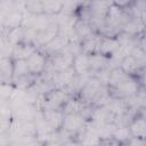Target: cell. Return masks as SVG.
Listing matches in <instances>:
<instances>
[{
  "label": "cell",
  "instance_id": "6da1fadb",
  "mask_svg": "<svg viewBox=\"0 0 146 146\" xmlns=\"http://www.w3.org/2000/svg\"><path fill=\"white\" fill-rule=\"evenodd\" d=\"M72 97L66 89H52L49 92L40 95L36 106L42 110H62L65 102Z\"/></svg>",
  "mask_w": 146,
  "mask_h": 146
},
{
  "label": "cell",
  "instance_id": "7a4b0ae2",
  "mask_svg": "<svg viewBox=\"0 0 146 146\" xmlns=\"http://www.w3.org/2000/svg\"><path fill=\"white\" fill-rule=\"evenodd\" d=\"M141 86L143 84H140L136 78L129 76L128 79L120 82L119 84H116L114 87H107V88H108V92H110L111 97L125 99V98H129V97L136 95Z\"/></svg>",
  "mask_w": 146,
  "mask_h": 146
},
{
  "label": "cell",
  "instance_id": "3957f363",
  "mask_svg": "<svg viewBox=\"0 0 146 146\" xmlns=\"http://www.w3.org/2000/svg\"><path fill=\"white\" fill-rule=\"evenodd\" d=\"M87 122V117L83 116L81 113H66L64 114L60 129L75 137L84 131Z\"/></svg>",
  "mask_w": 146,
  "mask_h": 146
},
{
  "label": "cell",
  "instance_id": "277c9868",
  "mask_svg": "<svg viewBox=\"0 0 146 146\" xmlns=\"http://www.w3.org/2000/svg\"><path fill=\"white\" fill-rule=\"evenodd\" d=\"M73 59H74V55L71 54L68 50L64 49V50H62V51H59L57 54H54V55L48 57L47 67H46L44 71L59 72V71L67 70V68L72 67Z\"/></svg>",
  "mask_w": 146,
  "mask_h": 146
},
{
  "label": "cell",
  "instance_id": "5b68a950",
  "mask_svg": "<svg viewBox=\"0 0 146 146\" xmlns=\"http://www.w3.org/2000/svg\"><path fill=\"white\" fill-rule=\"evenodd\" d=\"M55 19V15H48L44 13L41 14H27L24 13L22 26L25 29H31L34 31H41L47 25H49Z\"/></svg>",
  "mask_w": 146,
  "mask_h": 146
},
{
  "label": "cell",
  "instance_id": "8992f818",
  "mask_svg": "<svg viewBox=\"0 0 146 146\" xmlns=\"http://www.w3.org/2000/svg\"><path fill=\"white\" fill-rule=\"evenodd\" d=\"M70 42H71V38L67 34L58 32V34L52 40H50L47 44H44V46H42V47H40L38 49L41 50L47 57H49V56H51L54 54H57V52L64 50L68 46Z\"/></svg>",
  "mask_w": 146,
  "mask_h": 146
},
{
  "label": "cell",
  "instance_id": "52a82bcc",
  "mask_svg": "<svg viewBox=\"0 0 146 146\" xmlns=\"http://www.w3.org/2000/svg\"><path fill=\"white\" fill-rule=\"evenodd\" d=\"M25 60H26V64H27L30 73L36 76V75L41 74L42 72H44V70L47 67L48 57L41 50L36 49Z\"/></svg>",
  "mask_w": 146,
  "mask_h": 146
},
{
  "label": "cell",
  "instance_id": "ba28073f",
  "mask_svg": "<svg viewBox=\"0 0 146 146\" xmlns=\"http://www.w3.org/2000/svg\"><path fill=\"white\" fill-rule=\"evenodd\" d=\"M58 32H59L58 24L56 22V17H55V19L49 25H47L43 30L36 32L35 38H34V44L36 46V48H40V47L47 44L50 40H52L58 34Z\"/></svg>",
  "mask_w": 146,
  "mask_h": 146
},
{
  "label": "cell",
  "instance_id": "9c48e42d",
  "mask_svg": "<svg viewBox=\"0 0 146 146\" xmlns=\"http://www.w3.org/2000/svg\"><path fill=\"white\" fill-rule=\"evenodd\" d=\"M128 127H129L131 137L145 139V137H146V120H145V115H144V108H141L131 119Z\"/></svg>",
  "mask_w": 146,
  "mask_h": 146
},
{
  "label": "cell",
  "instance_id": "30bf717a",
  "mask_svg": "<svg viewBox=\"0 0 146 146\" xmlns=\"http://www.w3.org/2000/svg\"><path fill=\"white\" fill-rule=\"evenodd\" d=\"M144 29H145V21L141 19L140 17H133L131 15L121 26V31L130 35H140L144 33Z\"/></svg>",
  "mask_w": 146,
  "mask_h": 146
},
{
  "label": "cell",
  "instance_id": "8fae6325",
  "mask_svg": "<svg viewBox=\"0 0 146 146\" xmlns=\"http://www.w3.org/2000/svg\"><path fill=\"white\" fill-rule=\"evenodd\" d=\"M75 72L73 67H70L64 71L59 72H51V79L55 86V89H64L66 88L73 80Z\"/></svg>",
  "mask_w": 146,
  "mask_h": 146
},
{
  "label": "cell",
  "instance_id": "7c38bea8",
  "mask_svg": "<svg viewBox=\"0 0 146 146\" xmlns=\"http://www.w3.org/2000/svg\"><path fill=\"white\" fill-rule=\"evenodd\" d=\"M36 49L38 48L33 42L22 41V42L16 43L11 47V55L10 56L13 59H26Z\"/></svg>",
  "mask_w": 146,
  "mask_h": 146
},
{
  "label": "cell",
  "instance_id": "4fadbf2b",
  "mask_svg": "<svg viewBox=\"0 0 146 146\" xmlns=\"http://www.w3.org/2000/svg\"><path fill=\"white\" fill-rule=\"evenodd\" d=\"M73 31H74L75 35L80 40L81 39H84V38H88L90 35H92L94 33H98L90 21L80 19V18H76V21L74 23V26H73Z\"/></svg>",
  "mask_w": 146,
  "mask_h": 146
},
{
  "label": "cell",
  "instance_id": "5bb4252c",
  "mask_svg": "<svg viewBox=\"0 0 146 146\" xmlns=\"http://www.w3.org/2000/svg\"><path fill=\"white\" fill-rule=\"evenodd\" d=\"M119 47V40L116 36H100L99 44H98V54H102L106 57L112 56V54Z\"/></svg>",
  "mask_w": 146,
  "mask_h": 146
},
{
  "label": "cell",
  "instance_id": "9a60e30c",
  "mask_svg": "<svg viewBox=\"0 0 146 146\" xmlns=\"http://www.w3.org/2000/svg\"><path fill=\"white\" fill-rule=\"evenodd\" d=\"M100 36L102 35L99 33H94L92 35H90L88 38L81 39L80 40V49H81V52L87 54V55L97 54Z\"/></svg>",
  "mask_w": 146,
  "mask_h": 146
},
{
  "label": "cell",
  "instance_id": "2e32d148",
  "mask_svg": "<svg viewBox=\"0 0 146 146\" xmlns=\"http://www.w3.org/2000/svg\"><path fill=\"white\" fill-rule=\"evenodd\" d=\"M13 64L14 59L10 56L0 58V82L13 83Z\"/></svg>",
  "mask_w": 146,
  "mask_h": 146
},
{
  "label": "cell",
  "instance_id": "e0dca14e",
  "mask_svg": "<svg viewBox=\"0 0 146 146\" xmlns=\"http://www.w3.org/2000/svg\"><path fill=\"white\" fill-rule=\"evenodd\" d=\"M42 116L48 122V124L54 129L58 130L62 127L64 113L62 110H42Z\"/></svg>",
  "mask_w": 146,
  "mask_h": 146
},
{
  "label": "cell",
  "instance_id": "ac0fdd59",
  "mask_svg": "<svg viewBox=\"0 0 146 146\" xmlns=\"http://www.w3.org/2000/svg\"><path fill=\"white\" fill-rule=\"evenodd\" d=\"M72 67L75 72V74H83V73H91L90 72V62H89V55L80 52L79 55L74 56Z\"/></svg>",
  "mask_w": 146,
  "mask_h": 146
},
{
  "label": "cell",
  "instance_id": "d6986e66",
  "mask_svg": "<svg viewBox=\"0 0 146 146\" xmlns=\"http://www.w3.org/2000/svg\"><path fill=\"white\" fill-rule=\"evenodd\" d=\"M24 36H25V27H23L22 25L8 30L3 35V38L10 46L24 41Z\"/></svg>",
  "mask_w": 146,
  "mask_h": 146
},
{
  "label": "cell",
  "instance_id": "ffe728a7",
  "mask_svg": "<svg viewBox=\"0 0 146 146\" xmlns=\"http://www.w3.org/2000/svg\"><path fill=\"white\" fill-rule=\"evenodd\" d=\"M89 62H90V72L95 73L97 71H100L103 68H108V57L102 55V54H92L89 55Z\"/></svg>",
  "mask_w": 146,
  "mask_h": 146
},
{
  "label": "cell",
  "instance_id": "44dd1931",
  "mask_svg": "<svg viewBox=\"0 0 146 146\" xmlns=\"http://www.w3.org/2000/svg\"><path fill=\"white\" fill-rule=\"evenodd\" d=\"M30 71L26 64L25 59H14V64H13V82L30 75Z\"/></svg>",
  "mask_w": 146,
  "mask_h": 146
},
{
  "label": "cell",
  "instance_id": "7402d4cb",
  "mask_svg": "<svg viewBox=\"0 0 146 146\" xmlns=\"http://www.w3.org/2000/svg\"><path fill=\"white\" fill-rule=\"evenodd\" d=\"M41 3L43 13L48 15H57L63 7L62 0H41Z\"/></svg>",
  "mask_w": 146,
  "mask_h": 146
},
{
  "label": "cell",
  "instance_id": "603a6c76",
  "mask_svg": "<svg viewBox=\"0 0 146 146\" xmlns=\"http://www.w3.org/2000/svg\"><path fill=\"white\" fill-rule=\"evenodd\" d=\"M113 140L115 143H120V144H123L131 138V133H130V130H129V127L128 125H124V127H117L112 136Z\"/></svg>",
  "mask_w": 146,
  "mask_h": 146
},
{
  "label": "cell",
  "instance_id": "cb8c5ba5",
  "mask_svg": "<svg viewBox=\"0 0 146 146\" xmlns=\"http://www.w3.org/2000/svg\"><path fill=\"white\" fill-rule=\"evenodd\" d=\"M13 119L11 105L8 99L0 98V120L2 121H10Z\"/></svg>",
  "mask_w": 146,
  "mask_h": 146
},
{
  "label": "cell",
  "instance_id": "d4e9b609",
  "mask_svg": "<svg viewBox=\"0 0 146 146\" xmlns=\"http://www.w3.org/2000/svg\"><path fill=\"white\" fill-rule=\"evenodd\" d=\"M14 89H15V86L13 83L0 82V98L9 100L14 92Z\"/></svg>",
  "mask_w": 146,
  "mask_h": 146
},
{
  "label": "cell",
  "instance_id": "484cf974",
  "mask_svg": "<svg viewBox=\"0 0 146 146\" xmlns=\"http://www.w3.org/2000/svg\"><path fill=\"white\" fill-rule=\"evenodd\" d=\"M11 47L13 46H10L3 36H0V58L3 56H10L11 55Z\"/></svg>",
  "mask_w": 146,
  "mask_h": 146
},
{
  "label": "cell",
  "instance_id": "4316f807",
  "mask_svg": "<svg viewBox=\"0 0 146 146\" xmlns=\"http://www.w3.org/2000/svg\"><path fill=\"white\" fill-rule=\"evenodd\" d=\"M112 2H113V5H115L119 8L127 9L128 7L131 6V3L133 2V0H112Z\"/></svg>",
  "mask_w": 146,
  "mask_h": 146
},
{
  "label": "cell",
  "instance_id": "83f0119b",
  "mask_svg": "<svg viewBox=\"0 0 146 146\" xmlns=\"http://www.w3.org/2000/svg\"><path fill=\"white\" fill-rule=\"evenodd\" d=\"M102 1H106V2H108V3H111V5H113L112 0H102Z\"/></svg>",
  "mask_w": 146,
  "mask_h": 146
}]
</instances>
